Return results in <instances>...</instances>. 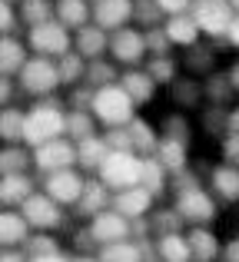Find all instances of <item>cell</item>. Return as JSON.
Returning <instances> with one entry per match:
<instances>
[{"instance_id": "obj_33", "label": "cell", "mask_w": 239, "mask_h": 262, "mask_svg": "<svg viewBox=\"0 0 239 262\" xmlns=\"http://www.w3.org/2000/svg\"><path fill=\"white\" fill-rule=\"evenodd\" d=\"M27 256H47V252H60V243L53 232H30V239L24 243Z\"/></svg>"}, {"instance_id": "obj_9", "label": "cell", "mask_w": 239, "mask_h": 262, "mask_svg": "<svg viewBox=\"0 0 239 262\" xmlns=\"http://www.w3.org/2000/svg\"><path fill=\"white\" fill-rule=\"evenodd\" d=\"M40 186H44V192H47V196H53L60 206H70V209H73V203L83 196L86 179L70 166V169H57V173H47Z\"/></svg>"}, {"instance_id": "obj_1", "label": "cell", "mask_w": 239, "mask_h": 262, "mask_svg": "<svg viewBox=\"0 0 239 262\" xmlns=\"http://www.w3.org/2000/svg\"><path fill=\"white\" fill-rule=\"evenodd\" d=\"M57 136H67V110L60 106L57 100H37L30 110H27V123H24V143L30 149L44 146V143L57 140Z\"/></svg>"}, {"instance_id": "obj_6", "label": "cell", "mask_w": 239, "mask_h": 262, "mask_svg": "<svg viewBox=\"0 0 239 262\" xmlns=\"http://www.w3.org/2000/svg\"><path fill=\"white\" fill-rule=\"evenodd\" d=\"M20 212H24V219L30 223V229H33V232H57L60 226L67 223L63 206H60L53 196H47L44 189L33 192V196L27 199L24 206H20Z\"/></svg>"}, {"instance_id": "obj_39", "label": "cell", "mask_w": 239, "mask_h": 262, "mask_svg": "<svg viewBox=\"0 0 239 262\" xmlns=\"http://www.w3.org/2000/svg\"><path fill=\"white\" fill-rule=\"evenodd\" d=\"M27 262H73V256H67V252L60 249V252H47V256H30Z\"/></svg>"}, {"instance_id": "obj_42", "label": "cell", "mask_w": 239, "mask_h": 262, "mask_svg": "<svg viewBox=\"0 0 239 262\" xmlns=\"http://www.w3.org/2000/svg\"><path fill=\"white\" fill-rule=\"evenodd\" d=\"M226 37L239 47V17H233V24H229V33H226Z\"/></svg>"}, {"instance_id": "obj_43", "label": "cell", "mask_w": 239, "mask_h": 262, "mask_svg": "<svg viewBox=\"0 0 239 262\" xmlns=\"http://www.w3.org/2000/svg\"><path fill=\"white\" fill-rule=\"evenodd\" d=\"M73 262H100V256H97V252H77Z\"/></svg>"}, {"instance_id": "obj_12", "label": "cell", "mask_w": 239, "mask_h": 262, "mask_svg": "<svg viewBox=\"0 0 239 262\" xmlns=\"http://www.w3.org/2000/svg\"><path fill=\"white\" fill-rule=\"evenodd\" d=\"M30 232L33 229L24 219V212L0 206V249H24V243L30 239Z\"/></svg>"}, {"instance_id": "obj_30", "label": "cell", "mask_w": 239, "mask_h": 262, "mask_svg": "<svg viewBox=\"0 0 239 262\" xmlns=\"http://www.w3.org/2000/svg\"><path fill=\"white\" fill-rule=\"evenodd\" d=\"M57 70H60V83L63 86H77V83L86 80V60L80 57L77 50H70L57 60Z\"/></svg>"}, {"instance_id": "obj_27", "label": "cell", "mask_w": 239, "mask_h": 262, "mask_svg": "<svg viewBox=\"0 0 239 262\" xmlns=\"http://www.w3.org/2000/svg\"><path fill=\"white\" fill-rule=\"evenodd\" d=\"M200 24H196V17H186V13H176V17H169L166 24V40L169 43H180V47H189L196 43V37H200Z\"/></svg>"}, {"instance_id": "obj_37", "label": "cell", "mask_w": 239, "mask_h": 262, "mask_svg": "<svg viewBox=\"0 0 239 262\" xmlns=\"http://www.w3.org/2000/svg\"><path fill=\"white\" fill-rule=\"evenodd\" d=\"M156 7H160V10H166L169 17H176V13H186L189 0H156Z\"/></svg>"}, {"instance_id": "obj_16", "label": "cell", "mask_w": 239, "mask_h": 262, "mask_svg": "<svg viewBox=\"0 0 239 262\" xmlns=\"http://www.w3.org/2000/svg\"><path fill=\"white\" fill-rule=\"evenodd\" d=\"M133 17V0H97L93 4V24L103 30H120Z\"/></svg>"}, {"instance_id": "obj_17", "label": "cell", "mask_w": 239, "mask_h": 262, "mask_svg": "<svg viewBox=\"0 0 239 262\" xmlns=\"http://www.w3.org/2000/svg\"><path fill=\"white\" fill-rule=\"evenodd\" d=\"M100 262H146L153 256V246L136 243V239H120V243H106L97 249Z\"/></svg>"}, {"instance_id": "obj_13", "label": "cell", "mask_w": 239, "mask_h": 262, "mask_svg": "<svg viewBox=\"0 0 239 262\" xmlns=\"http://www.w3.org/2000/svg\"><path fill=\"white\" fill-rule=\"evenodd\" d=\"M196 24L203 33H229L233 13L226 0H196Z\"/></svg>"}, {"instance_id": "obj_28", "label": "cell", "mask_w": 239, "mask_h": 262, "mask_svg": "<svg viewBox=\"0 0 239 262\" xmlns=\"http://www.w3.org/2000/svg\"><path fill=\"white\" fill-rule=\"evenodd\" d=\"M67 136L73 143L86 140V136H97V116H93V110H67Z\"/></svg>"}, {"instance_id": "obj_34", "label": "cell", "mask_w": 239, "mask_h": 262, "mask_svg": "<svg viewBox=\"0 0 239 262\" xmlns=\"http://www.w3.org/2000/svg\"><path fill=\"white\" fill-rule=\"evenodd\" d=\"M156 160L166 169H180L183 166V143H163V146H156Z\"/></svg>"}, {"instance_id": "obj_18", "label": "cell", "mask_w": 239, "mask_h": 262, "mask_svg": "<svg viewBox=\"0 0 239 262\" xmlns=\"http://www.w3.org/2000/svg\"><path fill=\"white\" fill-rule=\"evenodd\" d=\"M110 53L120 60V63H136V60L146 53V37H143V33H136V30L120 27V30L110 37Z\"/></svg>"}, {"instance_id": "obj_26", "label": "cell", "mask_w": 239, "mask_h": 262, "mask_svg": "<svg viewBox=\"0 0 239 262\" xmlns=\"http://www.w3.org/2000/svg\"><path fill=\"white\" fill-rule=\"evenodd\" d=\"M106 153H110V143H106V136H86V140L77 143V166H83V169H100V163L106 160Z\"/></svg>"}, {"instance_id": "obj_5", "label": "cell", "mask_w": 239, "mask_h": 262, "mask_svg": "<svg viewBox=\"0 0 239 262\" xmlns=\"http://www.w3.org/2000/svg\"><path fill=\"white\" fill-rule=\"evenodd\" d=\"M27 47H30V53H37V57L60 60L63 53L73 50V33H70V27H63L53 17V20H47V24L27 30Z\"/></svg>"}, {"instance_id": "obj_20", "label": "cell", "mask_w": 239, "mask_h": 262, "mask_svg": "<svg viewBox=\"0 0 239 262\" xmlns=\"http://www.w3.org/2000/svg\"><path fill=\"white\" fill-rule=\"evenodd\" d=\"M27 40H20V37H13V33H7V37H0V73L4 77H17L20 73V67L27 63Z\"/></svg>"}, {"instance_id": "obj_14", "label": "cell", "mask_w": 239, "mask_h": 262, "mask_svg": "<svg viewBox=\"0 0 239 262\" xmlns=\"http://www.w3.org/2000/svg\"><path fill=\"white\" fill-rule=\"evenodd\" d=\"M153 206V192L146 186H129V189L113 192V209L123 212L126 219H143Z\"/></svg>"}, {"instance_id": "obj_40", "label": "cell", "mask_w": 239, "mask_h": 262, "mask_svg": "<svg viewBox=\"0 0 239 262\" xmlns=\"http://www.w3.org/2000/svg\"><path fill=\"white\" fill-rule=\"evenodd\" d=\"M153 77H160V83H166V80L173 77V63H169V60H160V63H153Z\"/></svg>"}, {"instance_id": "obj_45", "label": "cell", "mask_w": 239, "mask_h": 262, "mask_svg": "<svg viewBox=\"0 0 239 262\" xmlns=\"http://www.w3.org/2000/svg\"><path fill=\"white\" fill-rule=\"evenodd\" d=\"M10 4H13V7H17V4H20V0H10Z\"/></svg>"}, {"instance_id": "obj_19", "label": "cell", "mask_w": 239, "mask_h": 262, "mask_svg": "<svg viewBox=\"0 0 239 262\" xmlns=\"http://www.w3.org/2000/svg\"><path fill=\"white\" fill-rule=\"evenodd\" d=\"M153 256L163 259V262H193V249H189L186 232H166V236H156Z\"/></svg>"}, {"instance_id": "obj_7", "label": "cell", "mask_w": 239, "mask_h": 262, "mask_svg": "<svg viewBox=\"0 0 239 262\" xmlns=\"http://www.w3.org/2000/svg\"><path fill=\"white\" fill-rule=\"evenodd\" d=\"M70 166H77V143L67 140V136H57V140L33 149V169L40 176L57 173V169H70Z\"/></svg>"}, {"instance_id": "obj_24", "label": "cell", "mask_w": 239, "mask_h": 262, "mask_svg": "<svg viewBox=\"0 0 239 262\" xmlns=\"http://www.w3.org/2000/svg\"><path fill=\"white\" fill-rule=\"evenodd\" d=\"M53 17L63 27H70V30H80V27H86V20L93 17V7L86 4V0H57V4H53Z\"/></svg>"}, {"instance_id": "obj_38", "label": "cell", "mask_w": 239, "mask_h": 262, "mask_svg": "<svg viewBox=\"0 0 239 262\" xmlns=\"http://www.w3.org/2000/svg\"><path fill=\"white\" fill-rule=\"evenodd\" d=\"M220 262H239V236H236V239H229V243L223 246Z\"/></svg>"}, {"instance_id": "obj_35", "label": "cell", "mask_w": 239, "mask_h": 262, "mask_svg": "<svg viewBox=\"0 0 239 262\" xmlns=\"http://www.w3.org/2000/svg\"><path fill=\"white\" fill-rule=\"evenodd\" d=\"M20 24V13L17 7L10 4V0H0V37H7V33H13Z\"/></svg>"}, {"instance_id": "obj_32", "label": "cell", "mask_w": 239, "mask_h": 262, "mask_svg": "<svg viewBox=\"0 0 239 262\" xmlns=\"http://www.w3.org/2000/svg\"><path fill=\"white\" fill-rule=\"evenodd\" d=\"M153 77H143V73H126L123 77V90L133 96V103H146L149 93H153Z\"/></svg>"}, {"instance_id": "obj_11", "label": "cell", "mask_w": 239, "mask_h": 262, "mask_svg": "<svg viewBox=\"0 0 239 262\" xmlns=\"http://www.w3.org/2000/svg\"><path fill=\"white\" fill-rule=\"evenodd\" d=\"M176 212L193 226H206V223L216 219V203L203 189H186V192H180V199H176Z\"/></svg>"}, {"instance_id": "obj_46", "label": "cell", "mask_w": 239, "mask_h": 262, "mask_svg": "<svg viewBox=\"0 0 239 262\" xmlns=\"http://www.w3.org/2000/svg\"><path fill=\"white\" fill-rule=\"evenodd\" d=\"M233 7H239V0H233Z\"/></svg>"}, {"instance_id": "obj_21", "label": "cell", "mask_w": 239, "mask_h": 262, "mask_svg": "<svg viewBox=\"0 0 239 262\" xmlns=\"http://www.w3.org/2000/svg\"><path fill=\"white\" fill-rule=\"evenodd\" d=\"M110 47V37H106L103 27H80L77 37H73V50L83 60H100Z\"/></svg>"}, {"instance_id": "obj_36", "label": "cell", "mask_w": 239, "mask_h": 262, "mask_svg": "<svg viewBox=\"0 0 239 262\" xmlns=\"http://www.w3.org/2000/svg\"><path fill=\"white\" fill-rule=\"evenodd\" d=\"M13 93H17V83H13V77H4V73H0V106H10Z\"/></svg>"}, {"instance_id": "obj_31", "label": "cell", "mask_w": 239, "mask_h": 262, "mask_svg": "<svg viewBox=\"0 0 239 262\" xmlns=\"http://www.w3.org/2000/svg\"><path fill=\"white\" fill-rule=\"evenodd\" d=\"M213 189L220 192L226 203H236V199H239V169L220 166V169L213 173Z\"/></svg>"}, {"instance_id": "obj_8", "label": "cell", "mask_w": 239, "mask_h": 262, "mask_svg": "<svg viewBox=\"0 0 239 262\" xmlns=\"http://www.w3.org/2000/svg\"><path fill=\"white\" fill-rule=\"evenodd\" d=\"M86 229H90V236H93V246L100 249V246H106V243H120V239L133 236V219H126L117 209H106V212H100V216H93L90 223H86Z\"/></svg>"}, {"instance_id": "obj_10", "label": "cell", "mask_w": 239, "mask_h": 262, "mask_svg": "<svg viewBox=\"0 0 239 262\" xmlns=\"http://www.w3.org/2000/svg\"><path fill=\"white\" fill-rule=\"evenodd\" d=\"M110 186L103 183V179H86V186H83V196L73 203V216L77 219H86L90 223L93 216H100V212H106V209H113V199H110Z\"/></svg>"}, {"instance_id": "obj_25", "label": "cell", "mask_w": 239, "mask_h": 262, "mask_svg": "<svg viewBox=\"0 0 239 262\" xmlns=\"http://www.w3.org/2000/svg\"><path fill=\"white\" fill-rule=\"evenodd\" d=\"M24 123L27 110L24 106H0V143H24Z\"/></svg>"}, {"instance_id": "obj_2", "label": "cell", "mask_w": 239, "mask_h": 262, "mask_svg": "<svg viewBox=\"0 0 239 262\" xmlns=\"http://www.w3.org/2000/svg\"><path fill=\"white\" fill-rule=\"evenodd\" d=\"M60 86L63 83H60L57 60H50V57H37V53H33L17 73V93L33 96V100H47V96H53Z\"/></svg>"}, {"instance_id": "obj_22", "label": "cell", "mask_w": 239, "mask_h": 262, "mask_svg": "<svg viewBox=\"0 0 239 262\" xmlns=\"http://www.w3.org/2000/svg\"><path fill=\"white\" fill-rule=\"evenodd\" d=\"M33 166V149L27 143H4L0 146V176L27 173Z\"/></svg>"}, {"instance_id": "obj_23", "label": "cell", "mask_w": 239, "mask_h": 262, "mask_svg": "<svg viewBox=\"0 0 239 262\" xmlns=\"http://www.w3.org/2000/svg\"><path fill=\"white\" fill-rule=\"evenodd\" d=\"M189 249H193V262H220V239L206 229V226H196L193 232H186Z\"/></svg>"}, {"instance_id": "obj_29", "label": "cell", "mask_w": 239, "mask_h": 262, "mask_svg": "<svg viewBox=\"0 0 239 262\" xmlns=\"http://www.w3.org/2000/svg\"><path fill=\"white\" fill-rule=\"evenodd\" d=\"M17 13H20V24L30 30V27H40L47 20H53V0H20Z\"/></svg>"}, {"instance_id": "obj_41", "label": "cell", "mask_w": 239, "mask_h": 262, "mask_svg": "<svg viewBox=\"0 0 239 262\" xmlns=\"http://www.w3.org/2000/svg\"><path fill=\"white\" fill-rule=\"evenodd\" d=\"M30 256H27L24 249H0V262H27Z\"/></svg>"}, {"instance_id": "obj_3", "label": "cell", "mask_w": 239, "mask_h": 262, "mask_svg": "<svg viewBox=\"0 0 239 262\" xmlns=\"http://www.w3.org/2000/svg\"><path fill=\"white\" fill-rule=\"evenodd\" d=\"M97 176L110 186L113 192L129 189V186H140L143 183V160L136 149H110L106 160L100 163Z\"/></svg>"}, {"instance_id": "obj_15", "label": "cell", "mask_w": 239, "mask_h": 262, "mask_svg": "<svg viewBox=\"0 0 239 262\" xmlns=\"http://www.w3.org/2000/svg\"><path fill=\"white\" fill-rule=\"evenodd\" d=\"M33 192H37L33 176H27V173L0 176V206H7V209H20Z\"/></svg>"}, {"instance_id": "obj_44", "label": "cell", "mask_w": 239, "mask_h": 262, "mask_svg": "<svg viewBox=\"0 0 239 262\" xmlns=\"http://www.w3.org/2000/svg\"><path fill=\"white\" fill-rule=\"evenodd\" d=\"M146 262H163V259H156V256H149V259H146Z\"/></svg>"}, {"instance_id": "obj_4", "label": "cell", "mask_w": 239, "mask_h": 262, "mask_svg": "<svg viewBox=\"0 0 239 262\" xmlns=\"http://www.w3.org/2000/svg\"><path fill=\"white\" fill-rule=\"evenodd\" d=\"M133 96L126 93L123 86H100L93 90V116H97V123H103V126H123V123H133Z\"/></svg>"}]
</instances>
